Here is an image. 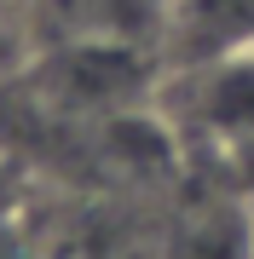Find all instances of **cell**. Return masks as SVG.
<instances>
[{"instance_id": "obj_1", "label": "cell", "mask_w": 254, "mask_h": 259, "mask_svg": "<svg viewBox=\"0 0 254 259\" xmlns=\"http://www.w3.org/2000/svg\"><path fill=\"white\" fill-rule=\"evenodd\" d=\"M156 110L173 127L179 150L197 161H226L231 150L254 144V47L214 64L168 69Z\"/></svg>"}, {"instance_id": "obj_2", "label": "cell", "mask_w": 254, "mask_h": 259, "mask_svg": "<svg viewBox=\"0 0 254 259\" xmlns=\"http://www.w3.org/2000/svg\"><path fill=\"white\" fill-rule=\"evenodd\" d=\"M35 40H104V47L162 52L168 40V0H47L29 12Z\"/></svg>"}, {"instance_id": "obj_3", "label": "cell", "mask_w": 254, "mask_h": 259, "mask_svg": "<svg viewBox=\"0 0 254 259\" xmlns=\"http://www.w3.org/2000/svg\"><path fill=\"white\" fill-rule=\"evenodd\" d=\"M254 47V0H168L162 64L191 69Z\"/></svg>"}, {"instance_id": "obj_4", "label": "cell", "mask_w": 254, "mask_h": 259, "mask_svg": "<svg viewBox=\"0 0 254 259\" xmlns=\"http://www.w3.org/2000/svg\"><path fill=\"white\" fill-rule=\"evenodd\" d=\"M35 18L18 6V0H0V87L12 75H23V64L35 58Z\"/></svg>"}, {"instance_id": "obj_5", "label": "cell", "mask_w": 254, "mask_h": 259, "mask_svg": "<svg viewBox=\"0 0 254 259\" xmlns=\"http://www.w3.org/2000/svg\"><path fill=\"white\" fill-rule=\"evenodd\" d=\"M29 213V173L0 150V225L6 219H23Z\"/></svg>"}, {"instance_id": "obj_6", "label": "cell", "mask_w": 254, "mask_h": 259, "mask_svg": "<svg viewBox=\"0 0 254 259\" xmlns=\"http://www.w3.org/2000/svg\"><path fill=\"white\" fill-rule=\"evenodd\" d=\"M0 259H47V253L23 236V219H6L0 225Z\"/></svg>"}, {"instance_id": "obj_7", "label": "cell", "mask_w": 254, "mask_h": 259, "mask_svg": "<svg viewBox=\"0 0 254 259\" xmlns=\"http://www.w3.org/2000/svg\"><path fill=\"white\" fill-rule=\"evenodd\" d=\"M220 167H226V179H231V185H237V190H243L248 202H254V144H243V150H231V156L220 161Z\"/></svg>"}, {"instance_id": "obj_8", "label": "cell", "mask_w": 254, "mask_h": 259, "mask_svg": "<svg viewBox=\"0 0 254 259\" xmlns=\"http://www.w3.org/2000/svg\"><path fill=\"white\" fill-rule=\"evenodd\" d=\"M18 6H23V12H35V6H47V0H18Z\"/></svg>"}]
</instances>
